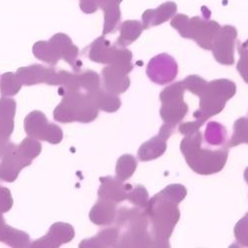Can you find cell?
<instances>
[{
	"label": "cell",
	"mask_w": 248,
	"mask_h": 248,
	"mask_svg": "<svg viewBox=\"0 0 248 248\" xmlns=\"http://www.w3.org/2000/svg\"><path fill=\"white\" fill-rule=\"evenodd\" d=\"M187 196L182 185H169L154 196L144 209L151 222V236L154 247H167L175 225L180 218L178 204Z\"/></svg>",
	"instance_id": "6da1fadb"
},
{
	"label": "cell",
	"mask_w": 248,
	"mask_h": 248,
	"mask_svg": "<svg viewBox=\"0 0 248 248\" xmlns=\"http://www.w3.org/2000/svg\"><path fill=\"white\" fill-rule=\"evenodd\" d=\"M202 133L196 131L186 136L181 143V151L189 166L198 174L211 175L219 172L227 160V148L211 150L202 148Z\"/></svg>",
	"instance_id": "7a4b0ae2"
},
{
	"label": "cell",
	"mask_w": 248,
	"mask_h": 248,
	"mask_svg": "<svg viewBox=\"0 0 248 248\" xmlns=\"http://www.w3.org/2000/svg\"><path fill=\"white\" fill-rule=\"evenodd\" d=\"M141 209H121L117 216V224L123 229L118 237L117 247L154 246L152 236L147 232V216Z\"/></svg>",
	"instance_id": "3957f363"
},
{
	"label": "cell",
	"mask_w": 248,
	"mask_h": 248,
	"mask_svg": "<svg viewBox=\"0 0 248 248\" xmlns=\"http://www.w3.org/2000/svg\"><path fill=\"white\" fill-rule=\"evenodd\" d=\"M98 114V108L92 94L73 92L64 94L60 105L54 110V119L59 122H82L93 121Z\"/></svg>",
	"instance_id": "277c9868"
},
{
	"label": "cell",
	"mask_w": 248,
	"mask_h": 248,
	"mask_svg": "<svg viewBox=\"0 0 248 248\" xmlns=\"http://www.w3.org/2000/svg\"><path fill=\"white\" fill-rule=\"evenodd\" d=\"M236 93V87L229 79H217L206 84L204 90L199 95L200 108L194 112V117L205 122L210 117L219 113Z\"/></svg>",
	"instance_id": "5b68a950"
},
{
	"label": "cell",
	"mask_w": 248,
	"mask_h": 248,
	"mask_svg": "<svg viewBox=\"0 0 248 248\" xmlns=\"http://www.w3.org/2000/svg\"><path fill=\"white\" fill-rule=\"evenodd\" d=\"M185 87L183 81H178L176 84L165 89L161 94L162 108L160 114L165 123L176 126L188 112V106L184 102Z\"/></svg>",
	"instance_id": "8992f818"
},
{
	"label": "cell",
	"mask_w": 248,
	"mask_h": 248,
	"mask_svg": "<svg viewBox=\"0 0 248 248\" xmlns=\"http://www.w3.org/2000/svg\"><path fill=\"white\" fill-rule=\"evenodd\" d=\"M24 129L29 137L59 144L63 140V131L57 124L49 123L46 115L39 110L29 113L24 120Z\"/></svg>",
	"instance_id": "52a82bcc"
},
{
	"label": "cell",
	"mask_w": 248,
	"mask_h": 248,
	"mask_svg": "<svg viewBox=\"0 0 248 248\" xmlns=\"http://www.w3.org/2000/svg\"><path fill=\"white\" fill-rule=\"evenodd\" d=\"M75 237L74 227L65 222H56L54 223L48 233L35 240L30 247L34 248H56L60 247L62 244L68 243L72 241Z\"/></svg>",
	"instance_id": "ba28073f"
},
{
	"label": "cell",
	"mask_w": 248,
	"mask_h": 248,
	"mask_svg": "<svg viewBox=\"0 0 248 248\" xmlns=\"http://www.w3.org/2000/svg\"><path fill=\"white\" fill-rule=\"evenodd\" d=\"M178 73L174 60L167 56L161 55L154 58L148 65L147 75L156 84L165 85L172 81Z\"/></svg>",
	"instance_id": "9c48e42d"
},
{
	"label": "cell",
	"mask_w": 248,
	"mask_h": 248,
	"mask_svg": "<svg viewBox=\"0 0 248 248\" xmlns=\"http://www.w3.org/2000/svg\"><path fill=\"white\" fill-rule=\"evenodd\" d=\"M32 161L25 158L14 145L0 160V180L14 182L22 169L28 167Z\"/></svg>",
	"instance_id": "30bf717a"
},
{
	"label": "cell",
	"mask_w": 248,
	"mask_h": 248,
	"mask_svg": "<svg viewBox=\"0 0 248 248\" xmlns=\"http://www.w3.org/2000/svg\"><path fill=\"white\" fill-rule=\"evenodd\" d=\"M175 126L165 123L157 136L143 144L138 150V157L141 161H149L160 157L167 149V140L172 135Z\"/></svg>",
	"instance_id": "8fae6325"
},
{
	"label": "cell",
	"mask_w": 248,
	"mask_h": 248,
	"mask_svg": "<svg viewBox=\"0 0 248 248\" xmlns=\"http://www.w3.org/2000/svg\"><path fill=\"white\" fill-rule=\"evenodd\" d=\"M130 70L112 64L102 71L105 90L112 94L118 95L125 92L130 85L127 74Z\"/></svg>",
	"instance_id": "7c38bea8"
},
{
	"label": "cell",
	"mask_w": 248,
	"mask_h": 248,
	"mask_svg": "<svg viewBox=\"0 0 248 248\" xmlns=\"http://www.w3.org/2000/svg\"><path fill=\"white\" fill-rule=\"evenodd\" d=\"M101 186L98 190L99 200L109 201L112 202H120L126 201L131 185H123L117 178L102 177L100 178Z\"/></svg>",
	"instance_id": "4fadbf2b"
},
{
	"label": "cell",
	"mask_w": 248,
	"mask_h": 248,
	"mask_svg": "<svg viewBox=\"0 0 248 248\" xmlns=\"http://www.w3.org/2000/svg\"><path fill=\"white\" fill-rule=\"evenodd\" d=\"M50 40L57 47L61 59L65 60L69 65H71L75 72H78L81 67V62L78 60V49L73 44L71 38L66 34L58 33Z\"/></svg>",
	"instance_id": "5bb4252c"
},
{
	"label": "cell",
	"mask_w": 248,
	"mask_h": 248,
	"mask_svg": "<svg viewBox=\"0 0 248 248\" xmlns=\"http://www.w3.org/2000/svg\"><path fill=\"white\" fill-rule=\"evenodd\" d=\"M54 70V68H45L41 65H32L18 69L16 76L20 82L24 86H33L42 84V82L49 85Z\"/></svg>",
	"instance_id": "9a60e30c"
},
{
	"label": "cell",
	"mask_w": 248,
	"mask_h": 248,
	"mask_svg": "<svg viewBox=\"0 0 248 248\" xmlns=\"http://www.w3.org/2000/svg\"><path fill=\"white\" fill-rule=\"evenodd\" d=\"M16 102L5 96L0 98V139H9L14 130Z\"/></svg>",
	"instance_id": "2e32d148"
},
{
	"label": "cell",
	"mask_w": 248,
	"mask_h": 248,
	"mask_svg": "<svg viewBox=\"0 0 248 248\" xmlns=\"http://www.w3.org/2000/svg\"><path fill=\"white\" fill-rule=\"evenodd\" d=\"M0 241L12 247H28L30 246V236L22 232L7 225L0 213Z\"/></svg>",
	"instance_id": "e0dca14e"
},
{
	"label": "cell",
	"mask_w": 248,
	"mask_h": 248,
	"mask_svg": "<svg viewBox=\"0 0 248 248\" xmlns=\"http://www.w3.org/2000/svg\"><path fill=\"white\" fill-rule=\"evenodd\" d=\"M116 217V203L99 200L92 209L90 218L96 225H110Z\"/></svg>",
	"instance_id": "ac0fdd59"
},
{
	"label": "cell",
	"mask_w": 248,
	"mask_h": 248,
	"mask_svg": "<svg viewBox=\"0 0 248 248\" xmlns=\"http://www.w3.org/2000/svg\"><path fill=\"white\" fill-rule=\"evenodd\" d=\"M115 56V51L110 48L109 42L105 38H98L90 47L89 57L92 61L96 62V63L102 64H109L112 63V61Z\"/></svg>",
	"instance_id": "d6986e66"
},
{
	"label": "cell",
	"mask_w": 248,
	"mask_h": 248,
	"mask_svg": "<svg viewBox=\"0 0 248 248\" xmlns=\"http://www.w3.org/2000/svg\"><path fill=\"white\" fill-rule=\"evenodd\" d=\"M33 54L37 59L51 66H55L61 59L57 47L51 40L39 41L35 43L33 46Z\"/></svg>",
	"instance_id": "ffe728a7"
},
{
	"label": "cell",
	"mask_w": 248,
	"mask_h": 248,
	"mask_svg": "<svg viewBox=\"0 0 248 248\" xmlns=\"http://www.w3.org/2000/svg\"><path fill=\"white\" fill-rule=\"evenodd\" d=\"M92 96L98 110H102L106 112H114L121 106V101L119 97L115 94L107 92L106 90L99 89L95 93H93Z\"/></svg>",
	"instance_id": "44dd1931"
},
{
	"label": "cell",
	"mask_w": 248,
	"mask_h": 248,
	"mask_svg": "<svg viewBox=\"0 0 248 248\" xmlns=\"http://www.w3.org/2000/svg\"><path fill=\"white\" fill-rule=\"evenodd\" d=\"M118 241V231L116 229H108L100 232L96 236L82 240L79 247H108L115 246Z\"/></svg>",
	"instance_id": "7402d4cb"
},
{
	"label": "cell",
	"mask_w": 248,
	"mask_h": 248,
	"mask_svg": "<svg viewBox=\"0 0 248 248\" xmlns=\"http://www.w3.org/2000/svg\"><path fill=\"white\" fill-rule=\"evenodd\" d=\"M204 139L209 145L220 146L226 140V130L218 122L211 121L206 126Z\"/></svg>",
	"instance_id": "603a6c76"
},
{
	"label": "cell",
	"mask_w": 248,
	"mask_h": 248,
	"mask_svg": "<svg viewBox=\"0 0 248 248\" xmlns=\"http://www.w3.org/2000/svg\"><path fill=\"white\" fill-rule=\"evenodd\" d=\"M137 167L136 159L129 154L121 156L116 165V178L121 182L129 179L135 172Z\"/></svg>",
	"instance_id": "cb8c5ba5"
},
{
	"label": "cell",
	"mask_w": 248,
	"mask_h": 248,
	"mask_svg": "<svg viewBox=\"0 0 248 248\" xmlns=\"http://www.w3.org/2000/svg\"><path fill=\"white\" fill-rule=\"evenodd\" d=\"M22 84L18 79L16 74L5 73L0 79V93L2 96H12L21 90Z\"/></svg>",
	"instance_id": "d4e9b609"
},
{
	"label": "cell",
	"mask_w": 248,
	"mask_h": 248,
	"mask_svg": "<svg viewBox=\"0 0 248 248\" xmlns=\"http://www.w3.org/2000/svg\"><path fill=\"white\" fill-rule=\"evenodd\" d=\"M17 149L25 158L32 161L40 155L41 151H42V145H41L38 139H35L33 137H27L19 144Z\"/></svg>",
	"instance_id": "484cf974"
},
{
	"label": "cell",
	"mask_w": 248,
	"mask_h": 248,
	"mask_svg": "<svg viewBox=\"0 0 248 248\" xmlns=\"http://www.w3.org/2000/svg\"><path fill=\"white\" fill-rule=\"evenodd\" d=\"M241 143H248V118L241 117L234 123V132L229 147H233Z\"/></svg>",
	"instance_id": "4316f807"
},
{
	"label": "cell",
	"mask_w": 248,
	"mask_h": 248,
	"mask_svg": "<svg viewBox=\"0 0 248 248\" xmlns=\"http://www.w3.org/2000/svg\"><path fill=\"white\" fill-rule=\"evenodd\" d=\"M127 200L130 201L133 204H135L137 208L143 210L146 208V205L149 202V196L147 190L141 185L136 186V187H132L128 192Z\"/></svg>",
	"instance_id": "83f0119b"
},
{
	"label": "cell",
	"mask_w": 248,
	"mask_h": 248,
	"mask_svg": "<svg viewBox=\"0 0 248 248\" xmlns=\"http://www.w3.org/2000/svg\"><path fill=\"white\" fill-rule=\"evenodd\" d=\"M206 84L208 82L198 76H190L183 81L185 90H189L191 93L197 95H200L202 93Z\"/></svg>",
	"instance_id": "f1b7e54d"
},
{
	"label": "cell",
	"mask_w": 248,
	"mask_h": 248,
	"mask_svg": "<svg viewBox=\"0 0 248 248\" xmlns=\"http://www.w3.org/2000/svg\"><path fill=\"white\" fill-rule=\"evenodd\" d=\"M234 233L237 242H239L240 245L248 247V214L237 222Z\"/></svg>",
	"instance_id": "f546056e"
},
{
	"label": "cell",
	"mask_w": 248,
	"mask_h": 248,
	"mask_svg": "<svg viewBox=\"0 0 248 248\" xmlns=\"http://www.w3.org/2000/svg\"><path fill=\"white\" fill-rule=\"evenodd\" d=\"M13 205V199L9 189L0 186V213H7Z\"/></svg>",
	"instance_id": "4dcf8cb0"
},
{
	"label": "cell",
	"mask_w": 248,
	"mask_h": 248,
	"mask_svg": "<svg viewBox=\"0 0 248 248\" xmlns=\"http://www.w3.org/2000/svg\"><path fill=\"white\" fill-rule=\"evenodd\" d=\"M202 124H203V122H202L201 120H198V119H196L195 121H192V122L189 121V122L181 123L179 126V130L185 136H188V135L193 134L196 131H198Z\"/></svg>",
	"instance_id": "1f68e13d"
},
{
	"label": "cell",
	"mask_w": 248,
	"mask_h": 248,
	"mask_svg": "<svg viewBox=\"0 0 248 248\" xmlns=\"http://www.w3.org/2000/svg\"><path fill=\"white\" fill-rule=\"evenodd\" d=\"M15 145L9 139H0V160Z\"/></svg>",
	"instance_id": "d6a6232c"
},
{
	"label": "cell",
	"mask_w": 248,
	"mask_h": 248,
	"mask_svg": "<svg viewBox=\"0 0 248 248\" xmlns=\"http://www.w3.org/2000/svg\"><path fill=\"white\" fill-rule=\"evenodd\" d=\"M237 70L240 72L244 80L248 82V59L247 58H243L240 61V63L237 66Z\"/></svg>",
	"instance_id": "836d02e7"
},
{
	"label": "cell",
	"mask_w": 248,
	"mask_h": 248,
	"mask_svg": "<svg viewBox=\"0 0 248 248\" xmlns=\"http://www.w3.org/2000/svg\"><path fill=\"white\" fill-rule=\"evenodd\" d=\"M244 180L246 181V183L248 184V167L246 168L245 172H244Z\"/></svg>",
	"instance_id": "e575fe53"
}]
</instances>
